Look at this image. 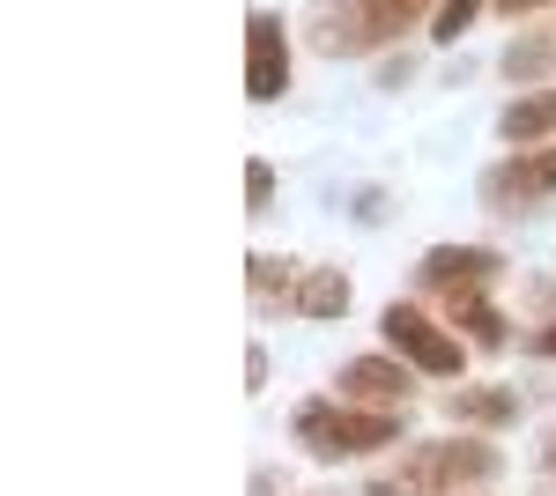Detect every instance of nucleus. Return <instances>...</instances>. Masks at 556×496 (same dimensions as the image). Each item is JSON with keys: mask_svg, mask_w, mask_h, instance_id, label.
I'll return each instance as SVG.
<instances>
[{"mask_svg": "<svg viewBox=\"0 0 556 496\" xmlns=\"http://www.w3.org/2000/svg\"><path fill=\"white\" fill-rule=\"evenodd\" d=\"M364 496H445V482L430 474V459L416 453L408 467H393V474H371V489Z\"/></svg>", "mask_w": 556, "mask_h": 496, "instance_id": "obj_10", "label": "nucleus"}, {"mask_svg": "<svg viewBox=\"0 0 556 496\" xmlns=\"http://www.w3.org/2000/svg\"><path fill=\"white\" fill-rule=\"evenodd\" d=\"M505 141H549L556 133V89L549 97H519V104H505Z\"/></svg>", "mask_w": 556, "mask_h": 496, "instance_id": "obj_8", "label": "nucleus"}, {"mask_svg": "<svg viewBox=\"0 0 556 496\" xmlns=\"http://www.w3.org/2000/svg\"><path fill=\"white\" fill-rule=\"evenodd\" d=\"M393 437H401V415H386V408H327V400H304L298 408V445L319 459L379 453Z\"/></svg>", "mask_w": 556, "mask_h": 496, "instance_id": "obj_1", "label": "nucleus"}, {"mask_svg": "<svg viewBox=\"0 0 556 496\" xmlns=\"http://www.w3.org/2000/svg\"><path fill=\"white\" fill-rule=\"evenodd\" d=\"M556 193V141L542 149V156H519V164L490 170V186H482V201L490 207H534Z\"/></svg>", "mask_w": 556, "mask_h": 496, "instance_id": "obj_5", "label": "nucleus"}, {"mask_svg": "<svg viewBox=\"0 0 556 496\" xmlns=\"http://www.w3.org/2000/svg\"><path fill=\"white\" fill-rule=\"evenodd\" d=\"M298 311L304 319H342L349 311V275H334V267H327V275H304L298 282Z\"/></svg>", "mask_w": 556, "mask_h": 496, "instance_id": "obj_9", "label": "nucleus"}, {"mask_svg": "<svg viewBox=\"0 0 556 496\" xmlns=\"http://www.w3.org/2000/svg\"><path fill=\"white\" fill-rule=\"evenodd\" d=\"M460 415L482 422V430H497V422H513V415H519V393H513V385H475V393H460Z\"/></svg>", "mask_w": 556, "mask_h": 496, "instance_id": "obj_11", "label": "nucleus"}, {"mask_svg": "<svg viewBox=\"0 0 556 496\" xmlns=\"http://www.w3.org/2000/svg\"><path fill=\"white\" fill-rule=\"evenodd\" d=\"M549 60H556L549 38H527V44L505 52V75H513V82H534V75H549Z\"/></svg>", "mask_w": 556, "mask_h": 496, "instance_id": "obj_13", "label": "nucleus"}, {"mask_svg": "<svg viewBox=\"0 0 556 496\" xmlns=\"http://www.w3.org/2000/svg\"><path fill=\"white\" fill-rule=\"evenodd\" d=\"M453 311H460V327H468L475 341H490V348H505V319H497V311L482 304V290H460V296H453Z\"/></svg>", "mask_w": 556, "mask_h": 496, "instance_id": "obj_12", "label": "nucleus"}, {"mask_svg": "<svg viewBox=\"0 0 556 496\" xmlns=\"http://www.w3.org/2000/svg\"><path fill=\"white\" fill-rule=\"evenodd\" d=\"M290 282H298V275H290L282 259H253V290H260V296H282Z\"/></svg>", "mask_w": 556, "mask_h": 496, "instance_id": "obj_15", "label": "nucleus"}, {"mask_svg": "<svg viewBox=\"0 0 556 496\" xmlns=\"http://www.w3.org/2000/svg\"><path fill=\"white\" fill-rule=\"evenodd\" d=\"M424 15H438L430 0H349V23H356V44L401 38V30H416Z\"/></svg>", "mask_w": 556, "mask_h": 496, "instance_id": "obj_6", "label": "nucleus"}, {"mask_svg": "<svg viewBox=\"0 0 556 496\" xmlns=\"http://www.w3.org/2000/svg\"><path fill=\"white\" fill-rule=\"evenodd\" d=\"M386 341H393L416 371H438V378H453L460 364H468V356H460V341H453L445 327H430L416 304H393V311H386Z\"/></svg>", "mask_w": 556, "mask_h": 496, "instance_id": "obj_2", "label": "nucleus"}, {"mask_svg": "<svg viewBox=\"0 0 556 496\" xmlns=\"http://www.w3.org/2000/svg\"><path fill=\"white\" fill-rule=\"evenodd\" d=\"M505 15H542V8H556V0H497Z\"/></svg>", "mask_w": 556, "mask_h": 496, "instance_id": "obj_16", "label": "nucleus"}, {"mask_svg": "<svg viewBox=\"0 0 556 496\" xmlns=\"http://www.w3.org/2000/svg\"><path fill=\"white\" fill-rule=\"evenodd\" d=\"M245 52H253V67H245V97H253V104L282 97V89H290V38H282L275 15H253V23H245Z\"/></svg>", "mask_w": 556, "mask_h": 496, "instance_id": "obj_3", "label": "nucleus"}, {"mask_svg": "<svg viewBox=\"0 0 556 496\" xmlns=\"http://www.w3.org/2000/svg\"><path fill=\"white\" fill-rule=\"evenodd\" d=\"M505 259L490 245H438V252H424V267H416V282L424 290H445V296H460V290H482L490 275H497Z\"/></svg>", "mask_w": 556, "mask_h": 496, "instance_id": "obj_4", "label": "nucleus"}, {"mask_svg": "<svg viewBox=\"0 0 556 496\" xmlns=\"http://www.w3.org/2000/svg\"><path fill=\"white\" fill-rule=\"evenodd\" d=\"M542 356H556V327H549V333H542Z\"/></svg>", "mask_w": 556, "mask_h": 496, "instance_id": "obj_17", "label": "nucleus"}, {"mask_svg": "<svg viewBox=\"0 0 556 496\" xmlns=\"http://www.w3.org/2000/svg\"><path fill=\"white\" fill-rule=\"evenodd\" d=\"M482 8H490V0H438V15H430V30H438V38H460V30H468L475 15H482Z\"/></svg>", "mask_w": 556, "mask_h": 496, "instance_id": "obj_14", "label": "nucleus"}, {"mask_svg": "<svg viewBox=\"0 0 556 496\" xmlns=\"http://www.w3.org/2000/svg\"><path fill=\"white\" fill-rule=\"evenodd\" d=\"M342 385L356 393V400H379V408H393V400L408 393V371H401V364H379V356H356Z\"/></svg>", "mask_w": 556, "mask_h": 496, "instance_id": "obj_7", "label": "nucleus"}]
</instances>
